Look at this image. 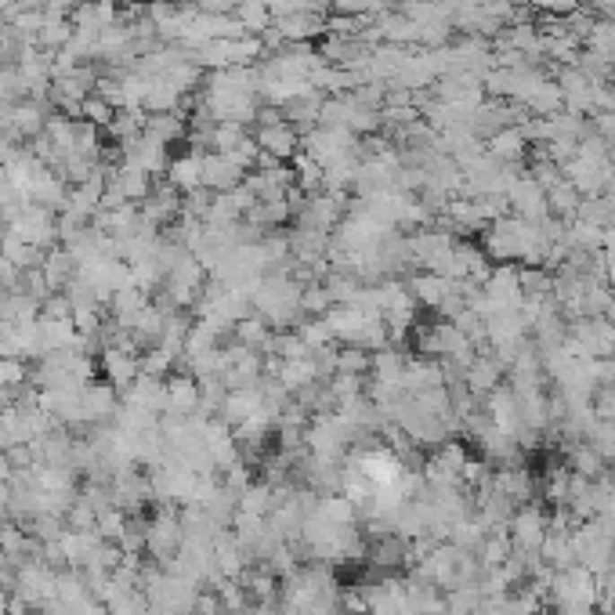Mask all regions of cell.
<instances>
[{
	"instance_id": "277c9868",
	"label": "cell",
	"mask_w": 615,
	"mask_h": 615,
	"mask_svg": "<svg viewBox=\"0 0 615 615\" xmlns=\"http://www.w3.org/2000/svg\"><path fill=\"white\" fill-rule=\"evenodd\" d=\"M246 181V171L228 153H206L203 156V189L210 192H232Z\"/></svg>"
},
{
	"instance_id": "8992f818",
	"label": "cell",
	"mask_w": 615,
	"mask_h": 615,
	"mask_svg": "<svg viewBox=\"0 0 615 615\" xmlns=\"http://www.w3.org/2000/svg\"><path fill=\"white\" fill-rule=\"evenodd\" d=\"M109 178L119 185V192H123V199H127V203H142V199L156 189V178H153L149 171H142L138 163H127V160H119V163L109 171Z\"/></svg>"
},
{
	"instance_id": "e0dca14e",
	"label": "cell",
	"mask_w": 615,
	"mask_h": 615,
	"mask_svg": "<svg viewBox=\"0 0 615 615\" xmlns=\"http://www.w3.org/2000/svg\"><path fill=\"white\" fill-rule=\"evenodd\" d=\"M112 116H116V109H112L101 94H91V98L83 101V109H80V119H87L91 127H98V131H105V127H109Z\"/></svg>"
},
{
	"instance_id": "ffe728a7",
	"label": "cell",
	"mask_w": 615,
	"mask_h": 615,
	"mask_svg": "<svg viewBox=\"0 0 615 615\" xmlns=\"http://www.w3.org/2000/svg\"><path fill=\"white\" fill-rule=\"evenodd\" d=\"M536 8H547V12H572L575 0H532Z\"/></svg>"
},
{
	"instance_id": "d6986e66",
	"label": "cell",
	"mask_w": 615,
	"mask_h": 615,
	"mask_svg": "<svg viewBox=\"0 0 615 615\" xmlns=\"http://www.w3.org/2000/svg\"><path fill=\"white\" fill-rule=\"evenodd\" d=\"M40 315L44 319H73V301L66 294H51L44 304H40Z\"/></svg>"
},
{
	"instance_id": "4fadbf2b",
	"label": "cell",
	"mask_w": 615,
	"mask_h": 615,
	"mask_svg": "<svg viewBox=\"0 0 615 615\" xmlns=\"http://www.w3.org/2000/svg\"><path fill=\"white\" fill-rule=\"evenodd\" d=\"M127 525H131V514L127 511H119V507H101L98 511V522H94V532H98V540H109V543H119L123 540V532H127Z\"/></svg>"
},
{
	"instance_id": "6da1fadb",
	"label": "cell",
	"mask_w": 615,
	"mask_h": 615,
	"mask_svg": "<svg viewBox=\"0 0 615 615\" xmlns=\"http://www.w3.org/2000/svg\"><path fill=\"white\" fill-rule=\"evenodd\" d=\"M98 369H101V377L123 395V391H127V388L142 377V351L109 344V347L98 355Z\"/></svg>"
},
{
	"instance_id": "30bf717a",
	"label": "cell",
	"mask_w": 615,
	"mask_h": 615,
	"mask_svg": "<svg viewBox=\"0 0 615 615\" xmlns=\"http://www.w3.org/2000/svg\"><path fill=\"white\" fill-rule=\"evenodd\" d=\"M73 22H69V15H58V12H44V26H40V33H37V48H44V51H58V48H66L69 40H73Z\"/></svg>"
},
{
	"instance_id": "7a4b0ae2",
	"label": "cell",
	"mask_w": 615,
	"mask_h": 615,
	"mask_svg": "<svg viewBox=\"0 0 615 615\" xmlns=\"http://www.w3.org/2000/svg\"><path fill=\"white\" fill-rule=\"evenodd\" d=\"M138 214H142V221L145 224H153V228H171L178 217H181V192L174 189V185H156L142 203H138Z\"/></svg>"
},
{
	"instance_id": "9c48e42d",
	"label": "cell",
	"mask_w": 615,
	"mask_h": 615,
	"mask_svg": "<svg viewBox=\"0 0 615 615\" xmlns=\"http://www.w3.org/2000/svg\"><path fill=\"white\" fill-rule=\"evenodd\" d=\"M500 373H504V362L500 358H481L474 355L467 373H463V384L470 395H488L492 388H500Z\"/></svg>"
},
{
	"instance_id": "8fae6325",
	"label": "cell",
	"mask_w": 615,
	"mask_h": 615,
	"mask_svg": "<svg viewBox=\"0 0 615 615\" xmlns=\"http://www.w3.org/2000/svg\"><path fill=\"white\" fill-rule=\"evenodd\" d=\"M235 19L250 37H261V33L272 30V12H268L265 0H242V4L235 8Z\"/></svg>"
},
{
	"instance_id": "9a60e30c",
	"label": "cell",
	"mask_w": 615,
	"mask_h": 615,
	"mask_svg": "<svg viewBox=\"0 0 615 615\" xmlns=\"http://www.w3.org/2000/svg\"><path fill=\"white\" fill-rule=\"evenodd\" d=\"M547 206H550V214H561V217H572L575 210H579V192L572 189V181H558V185H550L547 189Z\"/></svg>"
},
{
	"instance_id": "ac0fdd59",
	"label": "cell",
	"mask_w": 615,
	"mask_h": 615,
	"mask_svg": "<svg viewBox=\"0 0 615 615\" xmlns=\"http://www.w3.org/2000/svg\"><path fill=\"white\" fill-rule=\"evenodd\" d=\"M301 337H304V344L312 347V351H322V347H329L337 337H333V329H329V322H326V315L322 319H308L304 326H301Z\"/></svg>"
},
{
	"instance_id": "3957f363",
	"label": "cell",
	"mask_w": 615,
	"mask_h": 615,
	"mask_svg": "<svg viewBox=\"0 0 615 615\" xmlns=\"http://www.w3.org/2000/svg\"><path fill=\"white\" fill-rule=\"evenodd\" d=\"M254 142H258V149H261L265 156H272V160H279V163H283V160H294L297 149H301V135H297L294 123H286V119L268 123V127H258Z\"/></svg>"
},
{
	"instance_id": "5bb4252c",
	"label": "cell",
	"mask_w": 615,
	"mask_h": 615,
	"mask_svg": "<svg viewBox=\"0 0 615 615\" xmlns=\"http://www.w3.org/2000/svg\"><path fill=\"white\" fill-rule=\"evenodd\" d=\"M373 365V351H362V347H337L333 351V373H365V369Z\"/></svg>"
},
{
	"instance_id": "7c38bea8",
	"label": "cell",
	"mask_w": 615,
	"mask_h": 615,
	"mask_svg": "<svg viewBox=\"0 0 615 615\" xmlns=\"http://www.w3.org/2000/svg\"><path fill=\"white\" fill-rule=\"evenodd\" d=\"M525 153V135L518 127H504L488 138V156L500 160V163H511V160H522Z\"/></svg>"
},
{
	"instance_id": "ba28073f",
	"label": "cell",
	"mask_w": 615,
	"mask_h": 615,
	"mask_svg": "<svg viewBox=\"0 0 615 615\" xmlns=\"http://www.w3.org/2000/svg\"><path fill=\"white\" fill-rule=\"evenodd\" d=\"M203 156L206 153H189V156H174L171 160V167H167V185H174L178 192H196V189H203Z\"/></svg>"
},
{
	"instance_id": "5b68a950",
	"label": "cell",
	"mask_w": 615,
	"mask_h": 615,
	"mask_svg": "<svg viewBox=\"0 0 615 615\" xmlns=\"http://www.w3.org/2000/svg\"><path fill=\"white\" fill-rule=\"evenodd\" d=\"M511 543H514V550H522V554H536L540 550V543H543V536H547V518L536 511V507H522V511H514L511 514Z\"/></svg>"
},
{
	"instance_id": "52a82bcc",
	"label": "cell",
	"mask_w": 615,
	"mask_h": 615,
	"mask_svg": "<svg viewBox=\"0 0 615 615\" xmlns=\"http://www.w3.org/2000/svg\"><path fill=\"white\" fill-rule=\"evenodd\" d=\"M199 409V381L192 373H171L167 377V413L192 417Z\"/></svg>"
},
{
	"instance_id": "2e32d148",
	"label": "cell",
	"mask_w": 615,
	"mask_h": 615,
	"mask_svg": "<svg viewBox=\"0 0 615 615\" xmlns=\"http://www.w3.org/2000/svg\"><path fill=\"white\" fill-rule=\"evenodd\" d=\"M22 384H30V365H26V358H8V355H0V388L19 391Z\"/></svg>"
}]
</instances>
